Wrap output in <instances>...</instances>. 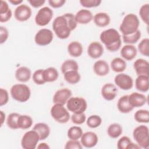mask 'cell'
I'll list each match as a JSON object with an SVG mask.
<instances>
[{
    "label": "cell",
    "mask_w": 149,
    "mask_h": 149,
    "mask_svg": "<svg viewBox=\"0 0 149 149\" xmlns=\"http://www.w3.org/2000/svg\"><path fill=\"white\" fill-rule=\"evenodd\" d=\"M100 39L106 48L111 52L118 51L122 45L120 35L115 29H109L102 31Z\"/></svg>",
    "instance_id": "1"
},
{
    "label": "cell",
    "mask_w": 149,
    "mask_h": 149,
    "mask_svg": "<svg viewBox=\"0 0 149 149\" xmlns=\"http://www.w3.org/2000/svg\"><path fill=\"white\" fill-rule=\"evenodd\" d=\"M52 29L56 36L62 40L68 38L72 31L68 21L64 15L59 16L54 20Z\"/></svg>",
    "instance_id": "2"
},
{
    "label": "cell",
    "mask_w": 149,
    "mask_h": 149,
    "mask_svg": "<svg viewBox=\"0 0 149 149\" xmlns=\"http://www.w3.org/2000/svg\"><path fill=\"white\" fill-rule=\"evenodd\" d=\"M140 22L137 15L133 13L126 15L123 19L119 26V30L122 36H129L139 30Z\"/></svg>",
    "instance_id": "3"
},
{
    "label": "cell",
    "mask_w": 149,
    "mask_h": 149,
    "mask_svg": "<svg viewBox=\"0 0 149 149\" xmlns=\"http://www.w3.org/2000/svg\"><path fill=\"white\" fill-rule=\"evenodd\" d=\"M10 93L13 99L20 102L27 101L31 95L30 88L24 84H16L12 86Z\"/></svg>",
    "instance_id": "4"
},
{
    "label": "cell",
    "mask_w": 149,
    "mask_h": 149,
    "mask_svg": "<svg viewBox=\"0 0 149 149\" xmlns=\"http://www.w3.org/2000/svg\"><path fill=\"white\" fill-rule=\"evenodd\" d=\"M133 136L137 144L143 148L149 147V130L147 126L141 125L136 127L133 132Z\"/></svg>",
    "instance_id": "5"
},
{
    "label": "cell",
    "mask_w": 149,
    "mask_h": 149,
    "mask_svg": "<svg viewBox=\"0 0 149 149\" xmlns=\"http://www.w3.org/2000/svg\"><path fill=\"white\" fill-rule=\"evenodd\" d=\"M50 112L52 118L59 123H66L70 119V114L63 105L54 104Z\"/></svg>",
    "instance_id": "6"
},
{
    "label": "cell",
    "mask_w": 149,
    "mask_h": 149,
    "mask_svg": "<svg viewBox=\"0 0 149 149\" xmlns=\"http://www.w3.org/2000/svg\"><path fill=\"white\" fill-rule=\"evenodd\" d=\"M66 107L73 113H84L87 109V103L83 97H71L66 103Z\"/></svg>",
    "instance_id": "7"
},
{
    "label": "cell",
    "mask_w": 149,
    "mask_h": 149,
    "mask_svg": "<svg viewBox=\"0 0 149 149\" xmlns=\"http://www.w3.org/2000/svg\"><path fill=\"white\" fill-rule=\"evenodd\" d=\"M40 140V137L35 130L27 131L22 138L21 146L24 149H34Z\"/></svg>",
    "instance_id": "8"
},
{
    "label": "cell",
    "mask_w": 149,
    "mask_h": 149,
    "mask_svg": "<svg viewBox=\"0 0 149 149\" xmlns=\"http://www.w3.org/2000/svg\"><path fill=\"white\" fill-rule=\"evenodd\" d=\"M52 17V10L48 6H44L37 12L35 16V22L39 26H45L51 22Z\"/></svg>",
    "instance_id": "9"
},
{
    "label": "cell",
    "mask_w": 149,
    "mask_h": 149,
    "mask_svg": "<svg viewBox=\"0 0 149 149\" xmlns=\"http://www.w3.org/2000/svg\"><path fill=\"white\" fill-rule=\"evenodd\" d=\"M53 38V33L51 30L41 29L36 34L34 41L39 46H45L49 45L52 41Z\"/></svg>",
    "instance_id": "10"
},
{
    "label": "cell",
    "mask_w": 149,
    "mask_h": 149,
    "mask_svg": "<svg viewBox=\"0 0 149 149\" xmlns=\"http://www.w3.org/2000/svg\"><path fill=\"white\" fill-rule=\"evenodd\" d=\"M115 84L123 90H129L133 86V80L129 75L126 73H120L114 78Z\"/></svg>",
    "instance_id": "11"
},
{
    "label": "cell",
    "mask_w": 149,
    "mask_h": 149,
    "mask_svg": "<svg viewBox=\"0 0 149 149\" xmlns=\"http://www.w3.org/2000/svg\"><path fill=\"white\" fill-rule=\"evenodd\" d=\"M31 13V9L29 6L25 4H21L15 9L14 16L17 21L23 22L28 20L30 18Z\"/></svg>",
    "instance_id": "12"
},
{
    "label": "cell",
    "mask_w": 149,
    "mask_h": 149,
    "mask_svg": "<svg viewBox=\"0 0 149 149\" xmlns=\"http://www.w3.org/2000/svg\"><path fill=\"white\" fill-rule=\"evenodd\" d=\"M72 91L68 88H62L57 90L53 96V102L62 105L66 104L69 99L72 97Z\"/></svg>",
    "instance_id": "13"
},
{
    "label": "cell",
    "mask_w": 149,
    "mask_h": 149,
    "mask_svg": "<svg viewBox=\"0 0 149 149\" xmlns=\"http://www.w3.org/2000/svg\"><path fill=\"white\" fill-rule=\"evenodd\" d=\"M80 139L81 145L83 147L88 148L95 147L98 141L97 135L93 132H87L83 133Z\"/></svg>",
    "instance_id": "14"
},
{
    "label": "cell",
    "mask_w": 149,
    "mask_h": 149,
    "mask_svg": "<svg viewBox=\"0 0 149 149\" xmlns=\"http://www.w3.org/2000/svg\"><path fill=\"white\" fill-rule=\"evenodd\" d=\"M101 95L107 101H112L115 98L118 94V88L115 84L108 83L103 85L101 88Z\"/></svg>",
    "instance_id": "15"
},
{
    "label": "cell",
    "mask_w": 149,
    "mask_h": 149,
    "mask_svg": "<svg viewBox=\"0 0 149 149\" xmlns=\"http://www.w3.org/2000/svg\"><path fill=\"white\" fill-rule=\"evenodd\" d=\"M128 101L130 105L134 108L141 107L145 105L147 101V98L145 95L134 92L128 95Z\"/></svg>",
    "instance_id": "16"
},
{
    "label": "cell",
    "mask_w": 149,
    "mask_h": 149,
    "mask_svg": "<svg viewBox=\"0 0 149 149\" xmlns=\"http://www.w3.org/2000/svg\"><path fill=\"white\" fill-rule=\"evenodd\" d=\"M104 53V48L102 44L97 41L91 42L87 48V54L93 59H98Z\"/></svg>",
    "instance_id": "17"
},
{
    "label": "cell",
    "mask_w": 149,
    "mask_h": 149,
    "mask_svg": "<svg viewBox=\"0 0 149 149\" xmlns=\"http://www.w3.org/2000/svg\"><path fill=\"white\" fill-rule=\"evenodd\" d=\"M133 67L136 74L139 75L148 76L149 63L147 61L139 58L136 60L133 63Z\"/></svg>",
    "instance_id": "18"
},
{
    "label": "cell",
    "mask_w": 149,
    "mask_h": 149,
    "mask_svg": "<svg viewBox=\"0 0 149 149\" xmlns=\"http://www.w3.org/2000/svg\"><path fill=\"white\" fill-rule=\"evenodd\" d=\"M75 19L77 23L86 24L93 19L92 13L88 9H81L75 15Z\"/></svg>",
    "instance_id": "19"
},
{
    "label": "cell",
    "mask_w": 149,
    "mask_h": 149,
    "mask_svg": "<svg viewBox=\"0 0 149 149\" xmlns=\"http://www.w3.org/2000/svg\"><path fill=\"white\" fill-rule=\"evenodd\" d=\"M121 56L126 61H132L135 58L137 54V49L133 45H124L120 50Z\"/></svg>",
    "instance_id": "20"
},
{
    "label": "cell",
    "mask_w": 149,
    "mask_h": 149,
    "mask_svg": "<svg viewBox=\"0 0 149 149\" xmlns=\"http://www.w3.org/2000/svg\"><path fill=\"white\" fill-rule=\"evenodd\" d=\"M93 71L97 76H104L108 74L109 66L105 61L98 60L94 63Z\"/></svg>",
    "instance_id": "21"
},
{
    "label": "cell",
    "mask_w": 149,
    "mask_h": 149,
    "mask_svg": "<svg viewBox=\"0 0 149 149\" xmlns=\"http://www.w3.org/2000/svg\"><path fill=\"white\" fill-rule=\"evenodd\" d=\"M31 70L26 66H20L16 70L15 77L17 81L22 83H25L31 78Z\"/></svg>",
    "instance_id": "22"
},
{
    "label": "cell",
    "mask_w": 149,
    "mask_h": 149,
    "mask_svg": "<svg viewBox=\"0 0 149 149\" xmlns=\"http://www.w3.org/2000/svg\"><path fill=\"white\" fill-rule=\"evenodd\" d=\"M33 130H35L38 134L40 140H44L46 139L50 134V128L49 126L45 123H36Z\"/></svg>",
    "instance_id": "23"
},
{
    "label": "cell",
    "mask_w": 149,
    "mask_h": 149,
    "mask_svg": "<svg viewBox=\"0 0 149 149\" xmlns=\"http://www.w3.org/2000/svg\"><path fill=\"white\" fill-rule=\"evenodd\" d=\"M93 20L96 26L100 27H104L109 25L111 19L107 13L99 12L93 16Z\"/></svg>",
    "instance_id": "24"
},
{
    "label": "cell",
    "mask_w": 149,
    "mask_h": 149,
    "mask_svg": "<svg viewBox=\"0 0 149 149\" xmlns=\"http://www.w3.org/2000/svg\"><path fill=\"white\" fill-rule=\"evenodd\" d=\"M135 87L140 92L146 93L148 91L149 88L148 76H138L135 80Z\"/></svg>",
    "instance_id": "25"
},
{
    "label": "cell",
    "mask_w": 149,
    "mask_h": 149,
    "mask_svg": "<svg viewBox=\"0 0 149 149\" xmlns=\"http://www.w3.org/2000/svg\"><path fill=\"white\" fill-rule=\"evenodd\" d=\"M68 52L73 57H79L81 55L83 51V46L79 41H72L68 45Z\"/></svg>",
    "instance_id": "26"
},
{
    "label": "cell",
    "mask_w": 149,
    "mask_h": 149,
    "mask_svg": "<svg viewBox=\"0 0 149 149\" xmlns=\"http://www.w3.org/2000/svg\"><path fill=\"white\" fill-rule=\"evenodd\" d=\"M117 108L119 112L123 113H129L133 109L128 101V95H125L120 97L117 102Z\"/></svg>",
    "instance_id": "27"
},
{
    "label": "cell",
    "mask_w": 149,
    "mask_h": 149,
    "mask_svg": "<svg viewBox=\"0 0 149 149\" xmlns=\"http://www.w3.org/2000/svg\"><path fill=\"white\" fill-rule=\"evenodd\" d=\"M59 76L57 69L54 67H49L43 71V77L46 82H54L56 81Z\"/></svg>",
    "instance_id": "28"
},
{
    "label": "cell",
    "mask_w": 149,
    "mask_h": 149,
    "mask_svg": "<svg viewBox=\"0 0 149 149\" xmlns=\"http://www.w3.org/2000/svg\"><path fill=\"white\" fill-rule=\"evenodd\" d=\"M126 61L121 58H115L111 62V68L112 70L116 73H122L126 68Z\"/></svg>",
    "instance_id": "29"
},
{
    "label": "cell",
    "mask_w": 149,
    "mask_h": 149,
    "mask_svg": "<svg viewBox=\"0 0 149 149\" xmlns=\"http://www.w3.org/2000/svg\"><path fill=\"white\" fill-rule=\"evenodd\" d=\"M64 79L70 84H75L80 80V74L78 70H70L63 73Z\"/></svg>",
    "instance_id": "30"
},
{
    "label": "cell",
    "mask_w": 149,
    "mask_h": 149,
    "mask_svg": "<svg viewBox=\"0 0 149 149\" xmlns=\"http://www.w3.org/2000/svg\"><path fill=\"white\" fill-rule=\"evenodd\" d=\"M122 127L118 123L111 124L107 129L108 135L112 139H116L122 134Z\"/></svg>",
    "instance_id": "31"
},
{
    "label": "cell",
    "mask_w": 149,
    "mask_h": 149,
    "mask_svg": "<svg viewBox=\"0 0 149 149\" xmlns=\"http://www.w3.org/2000/svg\"><path fill=\"white\" fill-rule=\"evenodd\" d=\"M33 123V120L31 116L27 115H20L18 119L19 129H28L32 126Z\"/></svg>",
    "instance_id": "32"
},
{
    "label": "cell",
    "mask_w": 149,
    "mask_h": 149,
    "mask_svg": "<svg viewBox=\"0 0 149 149\" xmlns=\"http://www.w3.org/2000/svg\"><path fill=\"white\" fill-rule=\"evenodd\" d=\"M61 70L63 74L70 70H78L79 65L77 62L74 60L67 59L62 63L61 67Z\"/></svg>",
    "instance_id": "33"
},
{
    "label": "cell",
    "mask_w": 149,
    "mask_h": 149,
    "mask_svg": "<svg viewBox=\"0 0 149 149\" xmlns=\"http://www.w3.org/2000/svg\"><path fill=\"white\" fill-rule=\"evenodd\" d=\"M83 134V130L79 126H72L70 127L67 132L68 137L70 140H78L81 138Z\"/></svg>",
    "instance_id": "34"
},
{
    "label": "cell",
    "mask_w": 149,
    "mask_h": 149,
    "mask_svg": "<svg viewBox=\"0 0 149 149\" xmlns=\"http://www.w3.org/2000/svg\"><path fill=\"white\" fill-rule=\"evenodd\" d=\"M134 118L139 123H148L149 122V112L146 109H139L135 112Z\"/></svg>",
    "instance_id": "35"
},
{
    "label": "cell",
    "mask_w": 149,
    "mask_h": 149,
    "mask_svg": "<svg viewBox=\"0 0 149 149\" xmlns=\"http://www.w3.org/2000/svg\"><path fill=\"white\" fill-rule=\"evenodd\" d=\"M20 114L16 112L10 113L6 119V125L11 129L15 130L19 129L18 126V119Z\"/></svg>",
    "instance_id": "36"
},
{
    "label": "cell",
    "mask_w": 149,
    "mask_h": 149,
    "mask_svg": "<svg viewBox=\"0 0 149 149\" xmlns=\"http://www.w3.org/2000/svg\"><path fill=\"white\" fill-rule=\"evenodd\" d=\"M141 31L138 30L137 31L129 36H122V39L125 43L133 45L136 44L141 37Z\"/></svg>",
    "instance_id": "37"
},
{
    "label": "cell",
    "mask_w": 149,
    "mask_h": 149,
    "mask_svg": "<svg viewBox=\"0 0 149 149\" xmlns=\"http://www.w3.org/2000/svg\"><path fill=\"white\" fill-rule=\"evenodd\" d=\"M86 123L90 128H97L102 123V119L98 115H93L87 118Z\"/></svg>",
    "instance_id": "38"
},
{
    "label": "cell",
    "mask_w": 149,
    "mask_h": 149,
    "mask_svg": "<svg viewBox=\"0 0 149 149\" xmlns=\"http://www.w3.org/2000/svg\"><path fill=\"white\" fill-rule=\"evenodd\" d=\"M138 50L140 53L148 57L149 56V39L147 38L143 39L138 44Z\"/></svg>",
    "instance_id": "39"
},
{
    "label": "cell",
    "mask_w": 149,
    "mask_h": 149,
    "mask_svg": "<svg viewBox=\"0 0 149 149\" xmlns=\"http://www.w3.org/2000/svg\"><path fill=\"white\" fill-rule=\"evenodd\" d=\"M139 15L141 20L146 24L149 23V4L146 3L143 5L139 10Z\"/></svg>",
    "instance_id": "40"
},
{
    "label": "cell",
    "mask_w": 149,
    "mask_h": 149,
    "mask_svg": "<svg viewBox=\"0 0 149 149\" xmlns=\"http://www.w3.org/2000/svg\"><path fill=\"white\" fill-rule=\"evenodd\" d=\"M44 69H37L33 74V80L37 85L44 84L45 81L43 77Z\"/></svg>",
    "instance_id": "41"
},
{
    "label": "cell",
    "mask_w": 149,
    "mask_h": 149,
    "mask_svg": "<svg viewBox=\"0 0 149 149\" xmlns=\"http://www.w3.org/2000/svg\"><path fill=\"white\" fill-rule=\"evenodd\" d=\"M80 5L86 8H95L101 3V0H80L79 1Z\"/></svg>",
    "instance_id": "42"
},
{
    "label": "cell",
    "mask_w": 149,
    "mask_h": 149,
    "mask_svg": "<svg viewBox=\"0 0 149 149\" xmlns=\"http://www.w3.org/2000/svg\"><path fill=\"white\" fill-rule=\"evenodd\" d=\"M70 119L73 123L76 125H81L86 121V116L84 113H73Z\"/></svg>",
    "instance_id": "43"
},
{
    "label": "cell",
    "mask_w": 149,
    "mask_h": 149,
    "mask_svg": "<svg viewBox=\"0 0 149 149\" xmlns=\"http://www.w3.org/2000/svg\"><path fill=\"white\" fill-rule=\"evenodd\" d=\"M132 142L127 136H123L119 139L117 142V148L118 149H127L128 145Z\"/></svg>",
    "instance_id": "44"
},
{
    "label": "cell",
    "mask_w": 149,
    "mask_h": 149,
    "mask_svg": "<svg viewBox=\"0 0 149 149\" xmlns=\"http://www.w3.org/2000/svg\"><path fill=\"white\" fill-rule=\"evenodd\" d=\"M66 149H81L83 148V146L81 143L78 140H68L65 146Z\"/></svg>",
    "instance_id": "45"
},
{
    "label": "cell",
    "mask_w": 149,
    "mask_h": 149,
    "mask_svg": "<svg viewBox=\"0 0 149 149\" xmlns=\"http://www.w3.org/2000/svg\"><path fill=\"white\" fill-rule=\"evenodd\" d=\"M9 101L8 92L6 89L1 88L0 89V106L2 107L7 104Z\"/></svg>",
    "instance_id": "46"
},
{
    "label": "cell",
    "mask_w": 149,
    "mask_h": 149,
    "mask_svg": "<svg viewBox=\"0 0 149 149\" xmlns=\"http://www.w3.org/2000/svg\"><path fill=\"white\" fill-rule=\"evenodd\" d=\"M9 37L7 29L4 26H0V44H2L6 42Z\"/></svg>",
    "instance_id": "47"
},
{
    "label": "cell",
    "mask_w": 149,
    "mask_h": 149,
    "mask_svg": "<svg viewBox=\"0 0 149 149\" xmlns=\"http://www.w3.org/2000/svg\"><path fill=\"white\" fill-rule=\"evenodd\" d=\"M49 5L53 8H59L62 7L65 3V0H49Z\"/></svg>",
    "instance_id": "48"
},
{
    "label": "cell",
    "mask_w": 149,
    "mask_h": 149,
    "mask_svg": "<svg viewBox=\"0 0 149 149\" xmlns=\"http://www.w3.org/2000/svg\"><path fill=\"white\" fill-rule=\"evenodd\" d=\"M0 15L7 13L10 9L9 7L8 3L5 1L1 0L0 1Z\"/></svg>",
    "instance_id": "49"
},
{
    "label": "cell",
    "mask_w": 149,
    "mask_h": 149,
    "mask_svg": "<svg viewBox=\"0 0 149 149\" xmlns=\"http://www.w3.org/2000/svg\"><path fill=\"white\" fill-rule=\"evenodd\" d=\"M27 1L34 8L41 7L45 2V0H28Z\"/></svg>",
    "instance_id": "50"
},
{
    "label": "cell",
    "mask_w": 149,
    "mask_h": 149,
    "mask_svg": "<svg viewBox=\"0 0 149 149\" xmlns=\"http://www.w3.org/2000/svg\"><path fill=\"white\" fill-rule=\"evenodd\" d=\"M12 16V12L11 9L9 10L7 13L0 15V22L5 23L9 21Z\"/></svg>",
    "instance_id": "51"
},
{
    "label": "cell",
    "mask_w": 149,
    "mask_h": 149,
    "mask_svg": "<svg viewBox=\"0 0 149 149\" xmlns=\"http://www.w3.org/2000/svg\"><path fill=\"white\" fill-rule=\"evenodd\" d=\"M37 148H39V149H49L50 148V147L48 146V144L45 143H41L39 144L37 146Z\"/></svg>",
    "instance_id": "52"
},
{
    "label": "cell",
    "mask_w": 149,
    "mask_h": 149,
    "mask_svg": "<svg viewBox=\"0 0 149 149\" xmlns=\"http://www.w3.org/2000/svg\"><path fill=\"white\" fill-rule=\"evenodd\" d=\"M140 147L137 144H134L131 142L127 146V149H140Z\"/></svg>",
    "instance_id": "53"
},
{
    "label": "cell",
    "mask_w": 149,
    "mask_h": 149,
    "mask_svg": "<svg viewBox=\"0 0 149 149\" xmlns=\"http://www.w3.org/2000/svg\"><path fill=\"white\" fill-rule=\"evenodd\" d=\"M9 3L12 4L13 5H21V3L23 2L22 0H9Z\"/></svg>",
    "instance_id": "54"
},
{
    "label": "cell",
    "mask_w": 149,
    "mask_h": 149,
    "mask_svg": "<svg viewBox=\"0 0 149 149\" xmlns=\"http://www.w3.org/2000/svg\"><path fill=\"white\" fill-rule=\"evenodd\" d=\"M0 115H1V126H2L4 123V121L5 120V113L3 112V111H0Z\"/></svg>",
    "instance_id": "55"
}]
</instances>
